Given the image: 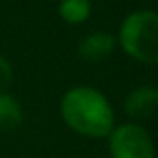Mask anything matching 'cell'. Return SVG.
I'll return each instance as SVG.
<instances>
[{
  "mask_svg": "<svg viewBox=\"0 0 158 158\" xmlns=\"http://www.w3.org/2000/svg\"><path fill=\"white\" fill-rule=\"evenodd\" d=\"M63 121L78 134L104 138L114 130V110L108 99L93 88H73L61 97Z\"/></svg>",
  "mask_w": 158,
  "mask_h": 158,
  "instance_id": "cell-1",
  "label": "cell"
},
{
  "mask_svg": "<svg viewBox=\"0 0 158 158\" xmlns=\"http://www.w3.org/2000/svg\"><path fill=\"white\" fill-rule=\"evenodd\" d=\"M158 110V89L151 86H139L132 89L125 99V112L130 119L141 121L154 115Z\"/></svg>",
  "mask_w": 158,
  "mask_h": 158,
  "instance_id": "cell-4",
  "label": "cell"
},
{
  "mask_svg": "<svg viewBox=\"0 0 158 158\" xmlns=\"http://www.w3.org/2000/svg\"><path fill=\"white\" fill-rule=\"evenodd\" d=\"M91 13L89 0H61L60 2V17L69 24H80L88 21Z\"/></svg>",
  "mask_w": 158,
  "mask_h": 158,
  "instance_id": "cell-7",
  "label": "cell"
},
{
  "mask_svg": "<svg viewBox=\"0 0 158 158\" xmlns=\"http://www.w3.org/2000/svg\"><path fill=\"white\" fill-rule=\"evenodd\" d=\"M11 80H13V69L4 56H0V95L8 91Z\"/></svg>",
  "mask_w": 158,
  "mask_h": 158,
  "instance_id": "cell-8",
  "label": "cell"
},
{
  "mask_svg": "<svg viewBox=\"0 0 158 158\" xmlns=\"http://www.w3.org/2000/svg\"><path fill=\"white\" fill-rule=\"evenodd\" d=\"M114 48H115V37L112 34L93 32L80 39V43L76 47V54L80 60L88 63H95L108 58L114 52Z\"/></svg>",
  "mask_w": 158,
  "mask_h": 158,
  "instance_id": "cell-5",
  "label": "cell"
},
{
  "mask_svg": "<svg viewBox=\"0 0 158 158\" xmlns=\"http://www.w3.org/2000/svg\"><path fill=\"white\" fill-rule=\"evenodd\" d=\"M23 121V108L19 101L8 93L0 95V130H13Z\"/></svg>",
  "mask_w": 158,
  "mask_h": 158,
  "instance_id": "cell-6",
  "label": "cell"
},
{
  "mask_svg": "<svg viewBox=\"0 0 158 158\" xmlns=\"http://www.w3.org/2000/svg\"><path fill=\"white\" fill-rule=\"evenodd\" d=\"M119 43L130 58L158 63V13L149 10L130 13L119 28Z\"/></svg>",
  "mask_w": 158,
  "mask_h": 158,
  "instance_id": "cell-2",
  "label": "cell"
},
{
  "mask_svg": "<svg viewBox=\"0 0 158 158\" xmlns=\"http://www.w3.org/2000/svg\"><path fill=\"white\" fill-rule=\"evenodd\" d=\"M112 158H154V145L147 130L136 123H125L110 132Z\"/></svg>",
  "mask_w": 158,
  "mask_h": 158,
  "instance_id": "cell-3",
  "label": "cell"
}]
</instances>
